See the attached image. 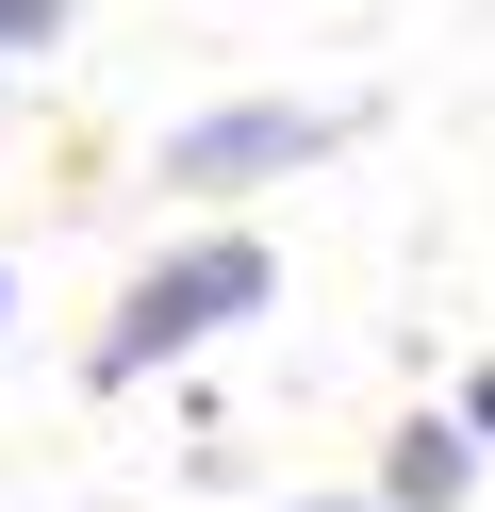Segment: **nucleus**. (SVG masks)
Listing matches in <instances>:
<instances>
[{
	"mask_svg": "<svg viewBox=\"0 0 495 512\" xmlns=\"http://www.w3.org/2000/svg\"><path fill=\"white\" fill-rule=\"evenodd\" d=\"M462 446H495V364H479V397H462Z\"/></svg>",
	"mask_w": 495,
	"mask_h": 512,
	"instance_id": "nucleus-5",
	"label": "nucleus"
},
{
	"mask_svg": "<svg viewBox=\"0 0 495 512\" xmlns=\"http://www.w3.org/2000/svg\"><path fill=\"white\" fill-rule=\"evenodd\" d=\"M347 149V100H215L165 133V182H198V199H231V182H297Z\"/></svg>",
	"mask_w": 495,
	"mask_h": 512,
	"instance_id": "nucleus-2",
	"label": "nucleus"
},
{
	"mask_svg": "<svg viewBox=\"0 0 495 512\" xmlns=\"http://www.w3.org/2000/svg\"><path fill=\"white\" fill-rule=\"evenodd\" d=\"M50 34H66V0H0V67H33Z\"/></svg>",
	"mask_w": 495,
	"mask_h": 512,
	"instance_id": "nucleus-4",
	"label": "nucleus"
},
{
	"mask_svg": "<svg viewBox=\"0 0 495 512\" xmlns=\"http://www.w3.org/2000/svg\"><path fill=\"white\" fill-rule=\"evenodd\" d=\"M462 463H479L462 430H396V463H380V512H446V496H462Z\"/></svg>",
	"mask_w": 495,
	"mask_h": 512,
	"instance_id": "nucleus-3",
	"label": "nucleus"
},
{
	"mask_svg": "<svg viewBox=\"0 0 495 512\" xmlns=\"http://www.w3.org/2000/svg\"><path fill=\"white\" fill-rule=\"evenodd\" d=\"M264 281H281V265H264L248 232H198V248H165V265L116 298V331H99L83 364L99 380H149V364H182V347H215L231 314H264Z\"/></svg>",
	"mask_w": 495,
	"mask_h": 512,
	"instance_id": "nucleus-1",
	"label": "nucleus"
}]
</instances>
